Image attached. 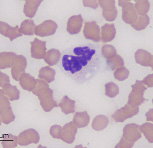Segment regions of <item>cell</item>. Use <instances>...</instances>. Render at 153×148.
Wrapping results in <instances>:
<instances>
[{"label": "cell", "instance_id": "cell-1", "mask_svg": "<svg viewBox=\"0 0 153 148\" xmlns=\"http://www.w3.org/2000/svg\"><path fill=\"white\" fill-rule=\"evenodd\" d=\"M101 55L91 45L79 46L64 51L58 63L62 72L72 80L82 83L92 78L100 69Z\"/></svg>", "mask_w": 153, "mask_h": 148}, {"label": "cell", "instance_id": "cell-2", "mask_svg": "<svg viewBox=\"0 0 153 148\" xmlns=\"http://www.w3.org/2000/svg\"><path fill=\"white\" fill-rule=\"evenodd\" d=\"M131 87L132 89L129 95L128 103L133 106H138L146 100L143 97V95L147 88L143 81L137 80Z\"/></svg>", "mask_w": 153, "mask_h": 148}, {"label": "cell", "instance_id": "cell-3", "mask_svg": "<svg viewBox=\"0 0 153 148\" xmlns=\"http://www.w3.org/2000/svg\"><path fill=\"white\" fill-rule=\"evenodd\" d=\"M139 112V107L128 103L124 106L117 110L112 117L117 122H124L127 119L137 114Z\"/></svg>", "mask_w": 153, "mask_h": 148}, {"label": "cell", "instance_id": "cell-4", "mask_svg": "<svg viewBox=\"0 0 153 148\" xmlns=\"http://www.w3.org/2000/svg\"><path fill=\"white\" fill-rule=\"evenodd\" d=\"M0 97L1 119L3 123L8 124L14 120L15 116L12 112L8 98L1 90Z\"/></svg>", "mask_w": 153, "mask_h": 148}, {"label": "cell", "instance_id": "cell-5", "mask_svg": "<svg viewBox=\"0 0 153 148\" xmlns=\"http://www.w3.org/2000/svg\"><path fill=\"white\" fill-rule=\"evenodd\" d=\"M118 4L122 6V18L128 24H131L137 20L138 16L134 4L127 1H118Z\"/></svg>", "mask_w": 153, "mask_h": 148}, {"label": "cell", "instance_id": "cell-6", "mask_svg": "<svg viewBox=\"0 0 153 148\" xmlns=\"http://www.w3.org/2000/svg\"><path fill=\"white\" fill-rule=\"evenodd\" d=\"M140 126L134 123L126 124L123 129V134L121 138L134 145L135 142L141 137Z\"/></svg>", "mask_w": 153, "mask_h": 148}, {"label": "cell", "instance_id": "cell-7", "mask_svg": "<svg viewBox=\"0 0 153 148\" xmlns=\"http://www.w3.org/2000/svg\"><path fill=\"white\" fill-rule=\"evenodd\" d=\"M55 22L47 20L43 21L41 24L36 26L34 33L36 35L44 37L54 34L57 27Z\"/></svg>", "mask_w": 153, "mask_h": 148}, {"label": "cell", "instance_id": "cell-8", "mask_svg": "<svg viewBox=\"0 0 153 148\" xmlns=\"http://www.w3.org/2000/svg\"><path fill=\"white\" fill-rule=\"evenodd\" d=\"M38 132L33 129H29L21 132L17 137L18 143L21 146H26L32 143L36 144L40 140Z\"/></svg>", "mask_w": 153, "mask_h": 148}, {"label": "cell", "instance_id": "cell-9", "mask_svg": "<svg viewBox=\"0 0 153 148\" xmlns=\"http://www.w3.org/2000/svg\"><path fill=\"white\" fill-rule=\"evenodd\" d=\"M98 3L103 8V15L106 20L113 21L117 15V10L114 0L98 1Z\"/></svg>", "mask_w": 153, "mask_h": 148}, {"label": "cell", "instance_id": "cell-10", "mask_svg": "<svg viewBox=\"0 0 153 148\" xmlns=\"http://www.w3.org/2000/svg\"><path fill=\"white\" fill-rule=\"evenodd\" d=\"M52 94V90L48 88L38 96L40 104L45 112H50L55 107L58 106L53 99Z\"/></svg>", "mask_w": 153, "mask_h": 148}, {"label": "cell", "instance_id": "cell-11", "mask_svg": "<svg viewBox=\"0 0 153 148\" xmlns=\"http://www.w3.org/2000/svg\"><path fill=\"white\" fill-rule=\"evenodd\" d=\"M83 32L87 39L96 42L100 40V27L95 21L85 22Z\"/></svg>", "mask_w": 153, "mask_h": 148}, {"label": "cell", "instance_id": "cell-12", "mask_svg": "<svg viewBox=\"0 0 153 148\" xmlns=\"http://www.w3.org/2000/svg\"><path fill=\"white\" fill-rule=\"evenodd\" d=\"M27 62L25 58L22 55H17L12 66L11 73L13 78L19 80L26 67Z\"/></svg>", "mask_w": 153, "mask_h": 148}, {"label": "cell", "instance_id": "cell-13", "mask_svg": "<svg viewBox=\"0 0 153 148\" xmlns=\"http://www.w3.org/2000/svg\"><path fill=\"white\" fill-rule=\"evenodd\" d=\"M77 128L72 121L66 124L62 128L61 139L65 143L71 144L75 139Z\"/></svg>", "mask_w": 153, "mask_h": 148}, {"label": "cell", "instance_id": "cell-14", "mask_svg": "<svg viewBox=\"0 0 153 148\" xmlns=\"http://www.w3.org/2000/svg\"><path fill=\"white\" fill-rule=\"evenodd\" d=\"M31 45V54L32 57L37 59H41L44 57L46 42L41 40L37 38L30 42Z\"/></svg>", "mask_w": 153, "mask_h": 148}, {"label": "cell", "instance_id": "cell-15", "mask_svg": "<svg viewBox=\"0 0 153 148\" xmlns=\"http://www.w3.org/2000/svg\"><path fill=\"white\" fill-rule=\"evenodd\" d=\"M0 32L3 35L8 37L11 41L23 35L20 32L18 25L13 27L1 21L0 22Z\"/></svg>", "mask_w": 153, "mask_h": 148}, {"label": "cell", "instance_id": "cell-16", "mask_svg": "<svg viewBox=\"0 0 153 148\" xmlns=\"http://www.w3.org/2000/svg\"><path fill=\"white\" fill-rule=\"evenodd\" d=\"M135 58L137 63L152 67V55L147 51L142 49H138L135 53Z\"/></svg>", "mask_w": 153, "mask_h": 148}, {"label": "cell", "instance_id": "cell-17", "mask_svg": "<svg viewBox=\"0 0 153 148\" xmlns=\"http://www.w3.org/2000/svg\"><path fill=\"white\" fill-rule=\"evenodd\" d=\"M83 22V19L80 15L72 16L68 21L67 31L71 34L78 33L81 30Z\"/></svg>", "mask_w": 153, "mask_h": 148}, {"label": "cell", "instance_id": "cell-18", "mask_svg": "<svg viewBox=\"0 0 153 148\" xmlns=\"http://www.w3.org/2000/svg\"><path fill=\"white\" fill-rule=\"evenodd\" d=\"M42 1L31 0L25 1L23 10L25 16L30 18L33 17Z\"/></svg>", "mask_w": 153, "mask_h": 148}, {"label": "cell", "instance_id": "cell-19", "mask_svg": "<svg viewBox=\"0 0 153 148\" xmlns=\"http://www.w3.org/2000/svg\"><path fill=\"white\" fill-rule=\"evenodd\" d=\"M101 37L104 42L110 41L115 37L116 30L114 24L106 23L101 28Z\"/></svg>", "mask_w": 153, "mask_h": 148}, {"label": "cell", "instance_id": "cell-20", "mask_svg": "<svg viewBox=\"0 0 153 148\" xmlns=\"http://www.w3.org/2000/svg\"><path fill=\"white\" fill-rule=\"evenodd\" d=\"M89 121V116L86 111H84L76 112L72 121L77 127L80 128L87 126Z\"/></svg>", "mask_w": 153, "mask_h": 148}, {"label": "cell", "instance_id": "cell-21", "mask_svg": "<svg viewBox=\"0 0 153 148\" xmlns=\"http://www.w3.org/2000/svg\"><path fill=\"white\" fill-rule=\"evenodd\" d=\"M17 55L15 53L12 52H1V69H4L12 67Z\"/></svg>", "mask_w": 153, "mask_h": 148}, {"label": "cell", "instance_id": "cell-22", "mask_svg": "<svg viewBox=\"0 0 153 148\" xmlns=\"http://www.w3.org/2000/svg\"><path fill=\"white\" fill-rule=\"evenodd\" d=\"M19 80L22 87L29 91L32 90L36 83V79L28 74L25 73H23L21 75Z\"/></svg>", "mask_w": 153, "mask_h": 148}, {"label": "cell", "instance_id": "cell-23", "mask_svg": "<svg viewBox=\"0 0 153 148\" xmlns=\"http://www.w3.org/2000/svg\"><path fill=\"white\" fill-rule=\"evenodd\" d=\"M1 90L3 94L6 95L12 101L18 100L19 98V91L16 86H13L8 83L4 84Z\"/></svg>", "mask_w": 153, "mask_h": 148}, {"label": "cell", "instance_id": "cell-24", "mask_svg": "<svg viewBox=\"0 0 153 148\" xmlns=\"http://www.w3.org/2000/svg\"><path fill=\"white\" fill-rule=\"evenodd\" d=\"M109 123V119L106 116L103 115H99L93 119L92 126L94 130L101 131L107 127Z\"/></svg>", "mask_w": 153, "mask_h": 148}, {"label": "cell", "instance_id": "cell-25", "mask_svg": "<svg viewBox=\"0 0 153 148\" xmlns=\"http://www.w3.org/2000/svg\"><path fill=\"white\" fill-rule=\"evenodd\" d=\"M36 25L31 19H25L20 25L19 30L22 33L26 35H32L34 33Z\"/></svg>", "mask_w": 153, "mask_h": 148}, {"label": "cell", "instance_id": "cell-26", "mask_svg": "<svg viewBox=\"0 0 153 148\" xmlns=\"http://www.w3.org/2000/svg\"><path fill=\"white\" fill-rule=\"evenodd\" d=\"M74 101L69 99L66 96L64 97L59 106L62 112L67 114L74 112L75 111Z\"/></svg>", "mask_w": 153, "mask_h": 148}, {"label": "cell", "instance_id": "cell-27", "mask_svg": "<svg viewBox=\"0 0 153 148\" xmlns=\"http://www.w3.org/2000/svg\"><path fill=\"white\" fill-rule=\"evenodd\" d=\"M61 53L58 50L52 49L46 53L44 57V61L51 65L56 64L58 62Z\"/></svg>", "mask_w": 153, "mask_h": 148}, {"label": "cell", "instance_id": "cell-28", "mask_svg": "<svg viewBox=\"0 0 153 148\" xmlns=\"http://www.w3.org/2000/svg\"><path fill=\"white\" fill-rule=\"evenodd\" d=\"M150 18L146 14L143 15L138 16L136 21L130 24L131 25L137 30H141L145 29L149 24Z\"/></svg>", "mask_w": 153, "mask_h": 148}, {"label": "cell", "instance_id": "cell-29", "mask_svg": "<svg viewBox=\"0 0 153 148\" xmlns=\"http://www.w3.org/2000/svg\"><path fill=\"white\" fill-rule=\"evenodd\" d=\"M17 137L11 134L4 135L1 144L3 148H14L17 145Z\"/></svg>", "mask_w": 153, "mask_h": 148}, {"label": "cell", "instance_id": "cell-30", "mask_svg": "<svg viewBox=\"0 0 153 148\" xmlns=\"http://www.w3.org/2000/svg\"><path fill=\"white\" fill-rule=\"evenodd\" d=\"M134 5L135 9L139 15H143L146 14L150 7V3L148 0L136 1Z\"/></svg>", "mask_w": 153, "mask_h": 148}, {"label": "cell", "instance_id": "cell-31", "mask_svg": "<svg viewBox=\"0 0 153 148\" xmlns=\"http://www.w3.org/2000/svg\"><path fill=\"white\" fill-rule=\"evenodd\" d=\"M140 130L148 141L150 143H153V124L150 123H146L140 126Z\"/></svg>", "mask_w": 153, "mask_h": 148}, {"label": "cell", "instance_id": "cell-32", "mask_svg": "<svg viewBox=\"0 0 153 148\" xmlns=\"http://www.w3.org/2000/svg\"><path fill=\"white\" fill-rule=\"evenodd\" d=\"M105 87V94L110 97H114L119 93V88L118 86L113 82H110L107 84Z\"/></svg>", "mask_w": 153, "mask_h": 148}, {"label": "cell", "instance_id": "cell-33", "mask_svg": "<svg viewBox=\"0 0 153 148\" xmlns=\"http://www.w3.org/2000/svg\"><path fill=\"white\" fill-rule=\"evenodd\" d=\"M128 71L124 67H121L118 68L114 73L115 77L118 75L116 78L119 81H122L127 78L129 75Z\"/></svg>", "mask_w": 153, "mask_h": 148}, {"label": "cell", "instance_id": "cell-34", "mask_svg": "<svg viewBox=\"0 0 153 148\" xmlns=\"http://www.w3.org/2000/svg\"><path fill=\"white\" fill-rule=\"evenodd\" d=\"M62 130V128L61 126L55 125L51 127L49 132L53 138L60 139L61 136Z\"/></svg>", "mask_w": 153, "mask_h": 148}, {"label": "cell", "instance_id": "cell-35", "mask_svg": "<svg viewBox=\"0 0 153 148\" xmlns=\"http://www.w3.org/2000/svg\"><path fill=\"white\" fill-rule=\"evenodd\" d=\"M107 62L113 65L114 70L116 68L119 66H122L124 65L123 59L119 55H116L111 58Z\"/></svg>", "mask_w": 153, "mask_h": 148}, {"label": "cell", "instance_id": "cell-36", "mask_svg": "<svg viewBox=\"0 0 153 148\" xmlns=\"http://www.w3.org/2000/svg\"><path fill=\"white\" fill-rule=\"evenodd\" d=\"M84 5L85 6H89L95 8L98 6V4L96 1H93L92 2H84Z\"/></svg>", "mask_w": 153, "mask_h": 148}, {"label": "cell", "instance_id": "cell-37", "mask_svg": "<svg viewBox=\"0 0 153 148\" xmlns=\"http://www.w3.org/2000/svg\"><path fill=\"white\" fill-rule=\"evenodd\" d=\"M152 111V109H150L149 111L146 113L145 115L147 117V121H153Z\"/></svg>", "mask_w": 153, "mask_h": 148}]
</instances>
